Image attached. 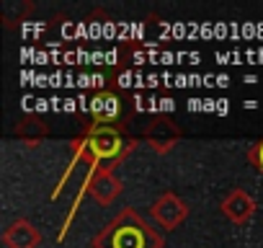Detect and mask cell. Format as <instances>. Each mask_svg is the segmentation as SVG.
Returning a JSON list of instances; mask_svg holds the SVG:
<instances>
[{
	"mask_svg": "<svg viewBox=\"0 0 263 248\" xmlns=\"http://www.w3.org/2000/svg\"><path fill=\"white\" fill-rule=\"evenodd\" d=\"M90 148L98 158H108L119 150V135L114 130H98L90 140Z\"/></svg>",
	"mask_w": 263,
	"mask_h": 248,
	"instance_id": "6da1fadb",
	"label": "cell"
},
{
	"mask_svg": "<svg viewBox=\"0 0 263 248\" xmlns=\"http://www.w3.org/2000/svg\"><path fill=\"white\" fill-rule=\"evenodd\" d=\"M114 248H142V233L135 227H121L114 235Z\"/></svg>",
	"mask_w": 263,
	"mask_h": 248,
	"instance_id": "7a4b0ae2",
	"label": "cell"
},
{
	"mask_svg": "<svg viewBox=\"0 0 263 248\" xmlns=\"http://www.w3.org/2000/svg\"><path fill=\"white\" fill-rule=\"evenodd\" d=\"M106 109V116H114L116 114V101L114 98H98L96 101V111H103Z\"/></svg>",
	"mask_w": 263,
	"mask_h": 248,
	"instance_id": "3957f363",
	"label": "cell"
},
{
	"mask_svg": "<svg viewBox=\"0 0 263 248\" xmlns=\"http://www.w3.org/2000/svg\"><path fill=\"white\" fill-rule=\"evenodd\" d=\"M255 163L260 166V171H263V143L258 145V150H255Z\"/></svg>",
	"mask_w": 263,
	"mask_h": 248,
	"instance_id": "277c9868",
	"label": "cell"
}]
</instances>
